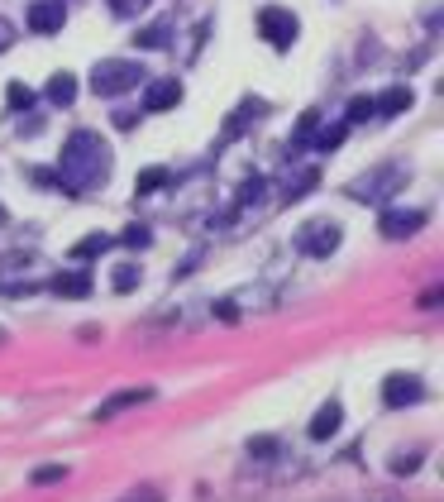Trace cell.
I'll use <instances>...</instances> for the list:
<instances>
[{
	"instance_id": "obj_33",
	"label": "cell",
	"mask_w": 444,
	"mask_h": 502,
	"mask_svg": "<svg viewBox=\"0 0 444 502\" xmlns=\"http://www.w3.org/2000/svg\"><path fill=\"white\" fill-rule=\"evenodd\" d=\"M439 297H444V292H439V288H430V292L420 297V311H435V307H439Z\"/></svg>"
},
{
	"instance_id": "obj_29",
	"label": "cell",
	"mask_w": 444,
	"mask_h": 502,
	"mask_svg": "<svg viewBox=\"0 0 444 502\" xmlns=\"http://www.w3.org/2000/svg\"><path fill=\"white\" fill-rule=\"evenodd\" d=\"M125 502H163V493L158 488H134V493H125Z\"/></svg>"
},
{
	"instance_id": "obj_1",
	"label": "cell",
	"mask_w": 444,
	"mask_h": 502,
	"mask_svg": "<svg viewBox=\"0 0 444 502\" xmlns=\"http://www.w3.org/2000/svg\"><path fill=\"white\" fill-rule=\"evenodd\" d=\"M110 177V148L96 129H77L72 139L62 144V158H58V187L62 192H91Z\"/></svg>"
},
{
	"instance_id": "obj_21",
	"label": "cell",
	"mask_w": 444,
	"mask_h": 502,
	"mask_svg": "<svg viewBox=\"0 0 444 502\" xmlns=\"http://www.w3.org/2000/svg\"><path fill=\"white\" fill-rule=\"evenodd\" d=\"M110 288H115V292H134V288H139V268H134V263H125V268H115Z\"/></svg>"
},
{
	"instance_id": "obj_6",
	"label": "cell",
	"mask_w": 444,
	"mask_h": 502,
	"mask_svg": "<svg viewBox=\"0 0 444 502\" xmlns=\"http://www.w3.org/2000/svg\"><path fill=\"white\" fill-rule=\"evenodd\" d=\"M420 397H425V383L416 374H392L383 383V402H387V407H416Z\"/></svg>"
},
{
	"instance_id": "obj_11",
	"label": "cell",
	"mask_w": 444,
	"mask_h": 502,
	"mask_svg": "<svg viewBox=\"0 0 444 502\" xmlns=\"http://www.w3.org/2000/svg\"><path fill=\"white\" fill-rule=\"evenodd\" d=\"M139 402H153V388H129V393H115L110 402H100V407H96V421H110L115 412L139 407Z\"/></svg>"
},
{
	"instance_id": "obj_28",
	"label": "cell",
	"mask_w": 444,
	"mask_h": 502,
	"mask_svg": "<svg viewBox=\"0 0 444 502\" xmlns=\"http://www.w3.org/2000/svg\"><path fill=\"white\" fill-rule=\"evenodd\" d=\"M215 316H220V321H230V326H234V321H239V301H234V297L215 301Z\"/></svg>"
},
{
	"instance_id": "obj_27",
	"label": "cell",
	"mask_w": 444,
	"mask_h": 502,
	"mask_svg": "<svg viewBox=\"0 0 444 502\" xmlns=\"http://www.w3.org/2000/svg\"><path fill=\"white\" fill-rule=\"evenodd\" d=\"M58 478H67V469H62V464H43V469H33V483H58Z\"/></svg>"
},
{
	"instance_id": "obj_2",
	"label": "cell",
	"mask_w": 444,
	"mask_h": 502,
	"mask_svg": "<svg viewBox=\"0 0 444 502\" xmlns=\"http://www.w3.org/2000/svg\"><path fill=\"white\" fill-rule=\"evenodd\" d=\"M144 77H148V72H144L139 62L106 58V62H96V72H91V91H96V96H119V91H134Z\"/></svg>"
},
{
	"instance_id": "obj_31",
	"label": "cell",
	"mask_w": 444,
	"mask_h": 502,
	"mask_svg": "<svg viewBox=\"0 0 444 502\" xmlns=\"http://www.w3.org/2000/svg\"><path fill=\"white\" fill-rule=\"evenodd\" d=\"M420 459L416 455H397V459H392V469H397V474H411V469H416Z\"/></svg>"
},
{
	"instance_id": "obj_24",
	"label": "cell",
	"mask_w": 444,
	"mask_h": 502,
	"mask_svg": "<svg viewBox=\"0 0 444 502\" xmlns=\"http://www.w3.org/2000/svg\"><path fill=\"white\" fill-rule=\"evenodd\" d=\"M139 10H148V0H110V14H115V20H134Z\"/></svg>"
},
{
	"instance_id": "obj_12",
	"label": "cell",
	"mask_w": 444,
	"mask_h": 502,
	"mask_svg": "<svg viewBox=\"0 0 444 502\" xmlns=\"http://www.w3.org/2000/svg\"><path fill=\"white\" fill-rule=\"evenodd\" d=\"M339 421H345V407H339V402L330 397L326 407L316 412V421H311V440H330V435L339 431Z\"/></svg>"
},
{
	"instance_id": "obj_26",
	"label": "cell",
	"mask_w": 444,
	"mask_h": 502,
	"mask_svg": "<svg viewBox=\"0 0 444 502\" xmlns=\"http://www.w3.org/2000/svg\"><path fill=\"white\" fill-rule=\"evenodd\" d=\"M259 192H263V177L253 173V177L244 182V187H239V206H249V201H259Z\"/></svg>"
},
{
	"instance_id": "obj_23",
	"label": "cell",
	"mask_w": 444,
	"mask_h": 502,
	"mask_svg": "<svg viewBox=\"0 0 444 502\" xmlns=\"http://www.w3.org/2000/svg\"><path fill=\"white\" fill-rule=\"evenodd\" d=\"M368 115H378V110H373V96H354L349 100V125H364Z\"/></svg>"
},
{
	"instance_id": "obj_25",
	"label": "cell",
	"mask_w": 444,
	"mask_h": 502,
	"mask_svg": "<svg viewBox=\"0 0 444 502\" xmlns=\"http://www.w3.org/2000/svg\"><path fill=\"white\" fill-rule=\"evenodd\" d=\"M119 240H125V244H129V249H144V244H148V240H153V234H148V225H129V230H125V234H119Z\"/></svg>"
},
{
	"instance_id": "obj_19",
	"label": "cell",
	"mask_w": 444,
	"mask_h": 502,
	"mask_svg": "<svg viewBox=\"0 0 444 502\" xmlns=\"http://www.w3.org/2000/svg\"><path fill=\"white\" fill-rule=\"evenodd\" d=\"M110 244H115L110 234H87V240H77V244H72V259H96V254H106Z\"/></svg>"
},
{
	"instance_id": "obj_3",
	"label": "cell",
	"mask_w": 444,
	"mask_h": 502,
	"mask_svg": "<svg viewBox=\"0 0 444 502\" xmlns=\"http://www.w3.org/2000/svg\"><path fill=\"white\" fill-rule=\"evenodd\" d=\"M401 167L397 163H383V167H373V173H364V177H354L349 182V196L354 201H373V206H378V201H387L392 192L401 187Z\"/></svg>"
},
{
	"instance_id": "obj_20",
	"label": "cell",
	"mask_w": 444,
	"mask_h": 502,
	"mask_svg": "<svg viewBox=\"0 0 444 502\" xmlns=\"http://www.w3.org/2000/svg\"><path fill=\"white\" fill-rule=\"evenodd\" d=\"M345 134H349V125H330V129H320L311 139V148H316V154H330V148L345 144Z\"/></svg>"
},
{
	"instance_id": "obj_34",
	"label": "cell",
	"mask_w": 444,
	"mask_h": 502,
	"mask_svg": "<svg viewBox=\"0 0 444 502\" xmlns=\"http://www.w3.org/2000/svg\"><path fill=\"white\" fill-rule=\"evenodd\" d=\"M134 115H139V110H115V125L119 129H134Z\"/></svg>"
},
{
	"instance_id": "obj_15",
	"label": "cell",
	"mask_w": 444,
	"mask_h": 502,
	"mask_svg": "<svg viewBox=\"0 0 444 502\" xmlns=\"http://www.w3.org/2000/svg\"><path fill=\"white\" fill-rule=\"evenodd\" d=\"M316 167H301V173H292V177H287V187H282V201H301L306 192H311L316 187Z\"/></svg>"
},
{
	"instance_id": "obj_18",
	"label": "cell",
	"mask_w": 444,
	"mask_h": 502,
	"mask_svg": "<svg viewBox=\"0 0 444 502\" xmlns=\"http://www.w3.org/2000/svg\"><path fill=\"white\" fill-rule=\"evenodd\" d=\"M167 33H173V24L158 20V24H148V29L134 33V43H139V48H167Z\"/></svg>"
},
{
	"instance_id": "obj_9",
	"label": "cell",
	"mask_w": 444,
	"mask_h": 502,
	"mask_svg": "<svg viewBox=\"0 0 444 502\" xmlns=\"http://www.w3.org/2000/svg\"><path fill=\"white\" fill-rule=\"evenodd\" d=\"M425 225V211H383L378 230L387 234V240H406V234H416Z\"/></svg>"
},
{
	"instance_id": "obj_17",
	"label": "cell",
	"mask_w": 444,
	"mask_h": 502,
	"mask_svg": "<svg viewBox=\"0 0 444 502\" xmlns=\"http://www.w3.org/2000/svg\"><path fill=\"white\" fill-rule=\"evenodd\" d=\"M167 182H173V173H167V167H144V173H139V182H134V192H139V196H148V192L167 187Z\"/></svg>"
},
{
	"instance_id": "obj_4",
	"label": "cell",
	"mask_w": 444,
	"mask_h": 502,
	"mask_svg": "<svg viewBox=\"0 0 444 502\" xmlns=\"http://www.w3.org/2000/svg\"><path fill=\"white\" fill-rule=\"evenodd\" d=\"M339 225L335 221H311V225H301L297 230V254H306V259H330L335 249H339Z\"/></svg>"
},
{
	"instance_id": "obj_30",
	"label": "cell",
	"mask_w": 444,
	"mask_h": 502,
	"mask_svg": "<svg viewBox=\"0 0 444 502\" xmlns=\"http://www.w3.org/2000/svg\"><path fill=\"white\" fill-rule=\"evenodd\" d=\"M249 455H278V440H249Z\"/></svg>"
},
{
	"instance_id": "obj_16",
	"label": "cell",
	"mask_w": 444,
	"mask_h": 502,
	"mask_svg": "<svg viewBox=\"0 0 444 502\" xmlns=\"http://www.w3.org/2000/svg\"><path fill=\"white\" fill-rule=\"evenodd\" d=\"M53 292L58 297H87L91 292V278L87 273H62V278H53Z\"/></svg>"
},
{
	"instance_id": "obj_14",
	"label": "cell",
	"mask_w": 444,
	"mask_h": 502,
	"mask_svg": "<svg viewBox=\"0 0 444 502\" xmlns=\"http://www.w3.org/2000/svg\"><path fill=\"white\" fill-rule=\"evenodd\" d=\"M48 100H53V106H72V100H77V77L58 72L53 81H48Z\"/></svg>"
},
{
	"instance_id": "obj_8",
	"label": "cell",
	"mask_w": 444,
	"mask_h": 502,
	"mask_svg": "<svg viewBox=\"0 0 444 502\" xmlns=\"http://www.w3.org/2000/svg\"><path fill=\"white\" fill-rule=\"evenodd\" d=\"M263 115H268V100H259V96L239 100V110H234L230 120H225V139H239V134H244L249 125H259Z\"/></svg>"
},
{
	"instance_id": "obj_35",
	"label": "cell",
	"mask_w": 444,
	"mask_h": 502,
	"mask_svg": "<svg viewBox=\"0 0 444 502\" xmlns=\"http://www.w3.org/2000/svg\"><path fill=\"white\" fill-rule=\"evenodd\" d=\"M0 225H5V206H0Z\"/></svg>"
},
{
	"instance_id": "obj_7",
	"label": "cell",
	"mask_w": 444,
	"mask_h": 502,
	"mask_svg": "<svg viewBox=\"0 0 444 502\" xmlns=\"http://www.w3.org/2000/svg\"><path fill=\"white\" fill-rule=\"evenodd\" d=\"M24 20H29L33 33H58L67 24V5H62V0H33Z\"/></svg>"
},
{
	"instance_id": "obj_22",
	"label": "cell",
	"mask_w": 444,
	"mask_h": 502,
	"mask_svg": "<svg viewBox=\"0 0 444 502\" xmlns=\"http://www.w3.org/2000/svg\"><path fill=\"white\" fill-rule=\"evenodd\" d=\"M5 106H10V110H29V106H33V91L24 87V81H10V91H5Z\"/></svg>"
},
{
	"instance_id": "obj_10",
	"label": "cell",
	"mask_w": 444,
	"mask_h": 502,
	"mask_svg": "<svg viewBox=\"0 0 444 502\" xmlns=\"http://www.w3.org/2000/svg\"><path fill=\"white\" fill-rule=\"evenodd\" d=\"M177 100H182V81H177V77H163V81H148L144 110L158 115V110H167V106H177Z\"/></svg>"
},
{
	"instance_id": "obj_32",
	"label": "cell",
	"mask_w": 444,
	"mask_h": 502,
	"mask_svg": "<svg viewBox=\"0 0 444 502\" xmlns=\"http://www.w3.org/2000/svg\"><path fill=\"white\" fill-rule=\"evenodd\" d=\"M10 43H14V24H10V20H0V53H5Z\"/></svg>"
},
{
	"instance_id": "obj_5",
	"label": "cell",
	"mask_w": 444,
	"mask_h": 502,
	"mask_svg": "<svg viewBox=\"0 0 444 502\" xmlns=\"http://www.w3.org/2000/svg\"><path fill=\"white\" fill-rule=\"evenodd\" d=\"M259 29H263V39H268L272 48H292V43H297V33H301L297 14H292V10H282V5H268V10L259 14Z\"/></svg>"
},
{
	"instance_id": "obj_13",
	"label": "cell",
	"mask_w": 444,
	"mask_h": 502,
	"mask_svg": "<svg viewBox=\"0 0 444 502\" xmlns=\"http://www.w3.org/2000/svg\"><path fill=\"white\" fill-rule=\"evenodd\" d=\"M411 87H392V91H383L378 100H373V110L378 115H401V110H411Z\"/></svg>"
}]
</instances>
